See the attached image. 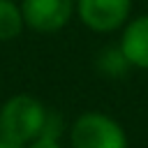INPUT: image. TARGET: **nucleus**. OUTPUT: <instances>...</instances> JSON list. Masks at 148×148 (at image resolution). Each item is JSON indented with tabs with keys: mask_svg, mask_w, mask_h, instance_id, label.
I'll return each instance as SVG.
<instances>
[{
	"mask_svg": "<svg viewBox=\"0 0 148 148\" xmlns=\"http://www.w3.org/2000/svg\"><path fill=\"white\" fill-rule=\"evenodd\" d=\"M46 116L49 109L44 106L42 99L25 92L12 95L0 106V136L28 146L37 136H42Z\"/></svg>",
	"mask_w": 148,
	"mask_h": 148,
	"instance_id": "nucleus-1",
	"label": "nucleus"
},
{
	"mask_svg": "<svg viewBox=\"0 0 148 148\" xmlns=\"http://www.w3.org/2000/svg\"><path fill=\"white\" fill-rule=\"evenodd\" d=\"M69 143L72 148H127V134L116 118L102 111H86L74 120Z\"/></svg>",
	"mask_w": 148,
	"mask_h": 148,
	"instance_id": "nucleus-2",
	"label": "nucleus"
},
{
	"mask_svg": "<svg viewBox=\"0 0 148 148\" xmlns=\"http://www.w3.org/2000/svg\"><path fill=\"white\" fill-rule=\"evenodd\" d=\"M21 12L25 28L49 35L62 30L72 21L76 0H21Z\"/></svg>",
	"mask_w": 148,
	"mask_h": 148,
	"instance_id": "nucleus-3",
	"label": "nucleus"
},
{
	"mask_svg": "<svg viewBox=\"0 0 148 148\" xmlns=\"http://www.w3.org/2000/svg\"><path fill=\"white\" fill-rule=\"evenodd\" d=\"M132 0H76V14L95 32H113L130 18Z\"/></svg>",
	"mask_w": 148,
	"mask_h": 148,
	"instance_id": "nucleus-4",
	"label": "nucleus"
},
{
	"mask_svg": "<svg viewBox=\"0 0 148 148\" xmlns=\"http://www.w3.org/2000/svg\"><path fill=\"white\" fill-rule=\"evenodd\" d=\"M118 46L123 49V53L132 67L148 69V14L136 16L123 25Z\"/></svg>",
	"mask_w": 148,
	"mask_h": 148,
	"instance_id": "nucleus-5",
	"label": "nucleus"
},
{
	"mask_svg": "<svg viewBox=\"0 0 148 148\" xmlns=\"http://www.w3.org/2000/svg\"><path fill=\"white\" fill-rule=\"evenodd\" d=\"M25 28L21 5L14 0H0V42L16 39Z\"/></svg>",
	"mask_w": 148,
	"mask_h": 148,
	"instance_id": "nucleus-6",
	"label": "nucleus"
},
{
	"mask_svg": "<svg viewBox=\"0 0 148 148\" xmlns=\"http://www.w3.org/2000/svg\"><path fill=\"white\" fill-rule=\"evenodd\" d=\"M132 65L127 62L123 49L116 44V46H106L99 56H97V69L106 76H123Z\"/></svg>",
	"mask_w": 148,
	"mask_h": 148,
	"instance_id": "nucleus-7",
	"label": "nucleus"
},
{
	"mask_svg": "<svg viewBox=\"0 0 148 148\" xmlns=\"http://www.w3.org/2000/svg\"><path fill=\"white\" fill-rule=\"evenodd\" d=\"M25 148H62L58 143V139H51V136H37L35 141H30Z\"/></svg>",
	"mask_w": 148,
	"mask_h": 148,
	"instance_id": "nucleus-8",
	"label": "nucleus"
},
{
	"mask_svg": "<svg viewBox=\"0 0 148 148\" xmlns=\"http://www.w3.org/2000/svg\"><path fill=\"white\" fill-rule=\"evenodd\" d=\"M0 148H25V146H21V143H16V141H9V139L0 136Z\"/></svg>",
	"mask_w": 148,
	"mask_h": 148,
	"instance_id": "nucleus-9",
	"label": "nucleus"
}]
</instances>
